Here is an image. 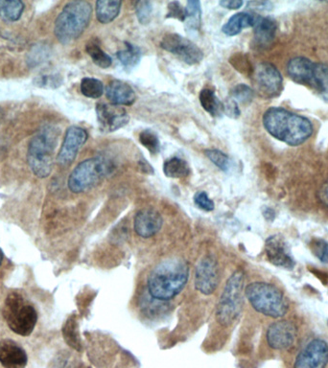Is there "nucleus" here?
I'll use <instances>...</instances> for the list:
<instances>
[{
  "label": "nucleus",
  "mask_w": 328,
  "mask_h": 368,
  "mask_svg": "<svg viewBox=\"0 0 328 368\" xmlns=\"http://www.w3.org/2000/svg\"><path fill=\"white\" fill-rule=\"evenodd\" d=\"M256 18L258 16L249 13L235 14L223 26V33L229 36L238 35L244 29L254 28Z\"/></svg>",
  "instance_id": "4be33fe9"
},
{
  "label": "nucleus",
  "mask_w": 328,
  "mask_h": 368,
  "mask_svg": "<svg viewBox=\"0 0 328 368\" xmlns=\"http://www.w3.org/2000/svg\"><path fill=\"white\" fill-rule=\"evenodd\" d=\"M310 247L316 257L322 262L328 263V243L322 239H313Z\"/></svg>",
  "instance_id": "c9c22d12"
},
{
  "label": "nucleus",
  "mask_w": 328,
  "mask_h": 368,
  "mask_svg": "<svg viewBox=\"0 0 328 368\" xmlns=\"http://www.w3.org/2000/svg\"><path fill=\"white\" fill-rule=\"evenodd\" d=\"M263 126L276 140L293 147L306 142L314 131L309 119L280 107L267 109Z\"/></svg>",
  "instance_id": "f257e3e1"
},
{
  "label": "nucleus",
  "mask_w": 328,
  "mask_h": 368,
  "mask_svg": "<svg viewBox=\"0 0 328 368\" xmlns=\"http://www.w3.org/2000/svg\"><path fill=\"white\" fill-rule=\"evenodd\" d=\"M253 82L256 91L265 98L278 96L283 90V77L280 70L268 62L258 63L254 69Z\"/></svg>",
  "instance_id": "9d476101"
},
{
  "label": "nucleus",
  "mask_w": 328,
  "mask_h": 368,
  "mask_svg": "<svg viewBox=\"0 0 328 368\" xmlns=\"http://www.w3.org/2000/svg\"><path fill=\"white\" fill-rule=\"evenodd\" d=\"M10 270H11V263L0 248V281L6 277Z\"/></svg>",
  "instance_id": "ea45409f"
},
{
  "label": "nucleus",
  "mask_w": 328,
  "mask_h": 368,
  "mask_svg": "<svg viewBox=\"0 0 328 368\" xmlns=\"http://www.w3.org/2000/svg\"><path fill=\"white\" fill-rule=\"evenodd\" d=\"M3 316L8 327L17 335L28 337L38 323L35 307L19 292H11L5 299Z\"/></svg>",
  "instance_id": "0eeeda50"
},
{
  "label": "nucleus",
  "mask_w": 328,
  "mask_h": 368,
  "mask_svg": "<svg viewBox=\"0 0 328 368\" xmlns=\"http://www.w3.org/2000/svg\"><path fill=\"white\" fill-rule=\"evenodd\" d=\"M265 252L267 258L271 264L283 269L292 270L296 262L288 243L280 235L271 236L266 240Z\"/></svg>",
  "instance_id": "f3484780"
},
{
  "label": "nucleus",
  "mask_w": 328,
  "mask_h": 368,
  "mask_svg": "<svg viewBox=\"0 0 328 368\" xmlns=\"http://www.w3.org/2000/svg\"><path fill=\"white\" fill-rule=\"evenodd\" d=\"M248 7L252 10H260V11H267V10L271 9V4L270 2L253 1L249 2Z\"/></svg>",
  "instance_id": "79ce46f5"
},
{
  "label": "nucleus",
  "mask_w": 328,
  "mask_h": 368,
  "mask_svg": "<svg viewBox=\"0 0 328 368\" xmlns=\"http://www.w3.org/2000/svg\"><path fill=\"white\" fill-rule=\"evenodd\" d=\"M245 296L254 310L270 318H283L289 310V301L283 292L266 282L249 284L245 289Z\"/></svg>",
  "instance_id": "39448f33"
},
{
  "label": "nucleus",
  "mask_w": 328,
  "mask_h": 368,
  "mask_svg": "<svg viewBox=\"0 0 328 368\" xmlns=\"http://www.w3.org/2000/svg\"><path fill=\"white\" fill-rule=\"evenodd\" d=\"M185 28L188 32H199L202 25V9L198 0H189L185 8Z\"/></svg>",
  "instance_id": "a878e982"
},
{
  "label": "nucleus",
  "mask_w": 328,
  "mask_h": 368,
  "mask_svg": "<svg viewBox=\"0 0 328 368\" xmlns=\"http://www.w3.org/2000/svg\"><path fill=\"white\" fill-rule=\"evenodd\" d=\"M92 7L88 1L68 2L55 21L54 34L63 45L78 40L89 26Z\"/></svg>",
  "instance_id": "7ed1b4c3"
},
{
  "label": "nucleus",
  "mask_w": 328,
  "mask_h": 368,
  "mask_svg": "<svg viewBox=\"0 0 328 368\" xmlns=\"http://www.w3.org/2000/svg\"><path fill=\"white\" fill-rule=\"evenodd\" d=\"M245 275L236 270L227 280L220 301L217 304L216 319L220 325L227 327L238 318L243 306Z\"/></svg>",
  "instance_id": "1a4fd4ad"
},
{
  "label": "nucleus",
  "mask_w": 328,
  "mask_h": 368,
  "mask_svg": "<svg viewBox=\"0 0 328 368\" xmlns=\"http://www.w3.org/2000/svg\"><path fill=\"white\" fill-rule=\"evenodd\" d=\"M87 131L77 126H71L68 129L63 138L62 147L57 155V162L61 166H70L74 162L80 149L87 142Z\"/></svg>",
  "instance_id": "ddd939ff"
},
{
  "label": "nucleus",
  "mask_w": 328,
  "mask_h": 368,
  "mask_svg": "<svg viewBox=\"0 0 328 368\" xmlns=\"http://www.w3.org/2000/svg\"><path fill=\"white\" fill-rule=\"evenodd\" d=\"M85 51L92 58V62L101 68H109L112 65L111 56L103 51L96 41H92L85 45Z\"/></svg>",
  "instance_id": "c85d7f7f"
},
{
  "label": "nucleus",
  "mask_w": 328,
  "mask_h": 368,
  "mask_svg": "<svg viewBox=\"0 0 328 368\" xmlns=\"http://www.w3.org/2000/svg\"><path fill=\"white\" fill-rule=\"evenodd\" d=\"M297 327L288 321H278L271 324L267 331V341L271 348L276 350L287 349L295 343Z\"/></svg>",
  "instance_id": "dca6fc26"
},
{
  "label": "nucleus",
  "mask_w": 328,
  "mask_h": 368,
  "mask_svg": "<svg viewBox=\"0 0 328 368\" xmlns=\"http://www.w3.org/2000/svg\"><path fill=\"white\" fill-rule=\"evenodd\" d=\"M163 50L177 56L187 65H197L204 58V53L193 41L178 34H167L161 40Z\"/></svg>",
  "instance_id": "9b49d317"
},
{
  "label": "nucleus",
  "mask_w": 328,
  "mask_h": 368,
  "mask_svg": "<svg viewBox=\"0 0 328 368\" xmlns=\"http://www.w3.org/2000/svg\"><path fill=\"white\" fill-rule=\"evenodd\" d=\"M231 98L234 99L237 104H249L253 101L254 91L249 85L240 84L235 85L232 89Z\"/></svg>",
  "instance_id": "473e14b6"
},
{
  "label": "nucleus",
  "mask_w": 328,
  "mask_h": 368,
  "mask_svg": "<svg viewBox=\"0 0 328 368\" xmlns=\"http://www.w3.org/2000/svg\"><path fill=\"white\" fill-rule=\"evenodd\" d=\"M122 2L120 0H99L96 2V17L101 23L107 24L119 17Z\"/></svg>",
  "instance_id": "5701e85b"
},
{
  "label": "nucleus",
  "mask_w": 328,
  "mask_h": 368,
  "mask_svg": "<svg viewBox=\"0 0 328 368\" xmlns=\"http://www.w3.org/2000/svg\"><path fill=\"white\" fill-rule=\"evenodd\" d=\"M107 98L116 106H132L136 102V92L126 83L114 80L107 85Z\"/></svg>",
  "instance_id": "aec40b11"
},
{
  "label": "nucleus",
  "mask_w": 328,
  "mask_h": 368,
  "mask_svg": "<svg viewBox=\"0 0 328 368\" xmlns=\"http://www.w3.org/2000/svg\"><path fill=\"white\" fill-rule=\"evenodd\" d=\"M24 3L19 0H3L0 1V19L6 23L18 21L23 16Z\"/></svg>",
  "instance_id": "393cba45"
},
{
  "label": "nucleus",
  "mask_w": 328,
  "mask_h": 368,
  "mask_svg": "<svg viewBox=\"0 0 328 368\" xmlns=\"http://www.w3.org/2000/svg\"><path fill=\"white\" fill-rule=\"evenodd\" d=\"M328 364V345L322 340H313L298 355L295 368H325Z\"/></svg>",
  "instance_id": "2eb2a0df"
},
{
  "label": "nucleus",
  "mask_w": 328,
  "mask_h": 368,
  "mask_svg": "<svg viewBox=\"0 0 328 368\" xmlns=\"http://www.w3.org/2000/svg\"><path fill=\"white\" fill-rule=\"evenodd\" d=\"M139 142L142 144L152 153L158 155L161 151V142L158 136L151 130L142 131L139 135Z\"/></svg>",
  "instance_id": "2f4dec72"
},
{
  "label": "nucleus",
  "mask_w": 328,
  "mask_h": 368,
  "mask_svg": "<svg viewBox=\"0 0 328 368\" xmlns=\"http://www.w3.org/2000/svg\"><path fill=\"white\" fill-rule=\"evenodd\" d=\"M200 102L205 111L213 117H221L224 113V104L212 89H205L201 91Z\"/></svg>",
  "instance_id": "b1692460"
},
{
  "label": "nucleus",
  "mask_w": 328,
  "mask_h": 368,
  "mask_svg": "<svg viewBox=\"0 0 328 368\" xmlns=\"http://www.w3.org/2000/svg\"><path fill=\"white\" fill-rule=\"evenodd\" d=\"M188 277L189 267L183 258L171 257L161 261L147 279L149 294L158 301H170L183 291Z\"/></svg>",
  "instance_id": "f03ea898"
},
{
  "label": "nucleus",
  "mask_w": 328,
  "mask_h": 368,
  "mask_svg": "<svg viewBox=\"0 0 328 368\" xmlns=\"http://www.w3.org/2000/svg\"><path fill=\"white\" fill-rule=\"evenodd\" d=\"M289 77L298 84L315 90L320 98L328 102V65L315 63L305 57L291 58L287 63Z\"/></svg>",
  "instance_id": "423d86ee"
},
{
  "label": "nucleus",
  "mask_w": 328,
  "mask_h": 368,
  "mask_svg": "<svg viewBox=\"0 0 328 368\" xmlns=\"http://www.w3.org/2000/svg\"><path fill=\"white\" fill-rule=\"evenodd\" d=\"M224 113L231 118H238L241 114L238 104L232 98L227 99L226 104L224 105Z\"/></svg>",
  "instance_id": "58836bf2"
},
{
  "label": "nucleus",
  "mask_w": 328,
  "mask_h": 368,
  "mask_svg": "<svg viewBox=\"0 0 328 368\" xmlns=\"http://www.w3.org/2000/svg\"><path fill=\"white\" fill-rule=\"evenodd\" d=\"M126 50L117 52V58L126 69H133L141 60V50L138 46L126 43Z\"/></svg>",
  "instance_id": "bb28decb"
},
{
  "label": "nucleus",
  "mask_w": 328,
  "mask_h": 368,
  "mask_svg": "<svg viewBox=\"0 0 328 368\" xmlns=\"http://www.w3.org/2000/svg\"><path fill=\"white\" fill-rule=\"evenodd\" d=\"M81 92L88 98L98 99L104 94V85L95 78L85 77L81 82Z\"/></svg>",
  "instance_id": "c756f323"
},
{
  "label": "nucleus",
  "mask_w": 328,
  "mask_h": 368,
  "mask_svg": "<svg viewBox=\"0 0 328 368\" xmlns=\"http://www.w3.org/2000/svg\"><path fill=\"white\" fill-rule=\"evenodd\" d=\"M219 284V267L212 256H205L198 263L195 270L194 285L201 294L209 296L216 291Z\"/></svg>",
  "instance_id": "f8f14e48"
},
{
  "label": "nucleus",
  "mask_w": 328,
  "mask_h": 368,
  "mask_svg": "<svg viewBox=\"0 0 328 368\" xmlns=\"http://www.w3.org/2000/svg\"><path fill=\"white\" fill-rule=\"evenodd\" d=\"M153 13V5L147 0H141L136 3V14L141 24H147L150 21Z\"/></svg>",
  "instance_id": "f704fd0d"
},
{
  "label": "nucleus",
  "mask_w": 328,
  "mask_h": 368,
  "mask_svg": "<svg viewBox=\"0 0 328 368\" xmlns=\"http://www.w3.org/2000/svg\"><path fill=\"white\" fill-rule=\"evenodd\" d=\"M63 337H65V340L71 347L77 351L82 349L77 321H76L75 316H71L68 319L67 324H65V327H63Z\"/></svg>",
  "instance_id": "7c9ffc66"
},
{
  "label": "nucleus",
  "mask_w": 328,
  "mask_h": 368,
  "mask_svg": "<svg viewBox=\"0 0 328 368\" xmlns=\"http://www.w3.org/2000/svg\"><path fill=\"white\" fill-rule=\"evenodd\" d=\"M254 39L256 45L259 47L270 45L275 39L276 23L271 18L258 16L254 26Z\"/></svg>",
  "instance_id": "412c9836"
},
{
  "label": "nucleus",
  "mask_w": 328,
  "mask_h": 368,
  "mask_svg": "<svg viewBox=\"0 0 328 368\" xmlns=\"http://www.w3.org/2000/svg\"><path fill=\"white\" fill-rule=\"evenodd\" d=\"M114 170L112 162L107 158L96 157L79 163L71 172L68 185L75 194L84 193L99 184Z\"/></svg>",
  "instance_id": "6e6552de"
},
{
  "label": "nucleus",
  "mask_w": 328,
  "mask_h": 368,
  "mask_svg": "<svg viewBox=\"0 0 328 368\" xmlns=\"http://www.w3.org/2000/svg\"><path fill=\"white\" fill-rule=\"evenodd\" d=\"M163 173L166 177L180 179L189 174V166L182 158H172L164 162Z\"/></svg>",
  "instance_id": "cd10ccee"
},
{
  "label": "nucleus",
  "mask_w": 328,
  "mask_h": 368,
  "mask_svg": "<svg viewBox=\"0 0 328 368\" xmlns=\"http://www.w3.org/2000/svg\"><path fill=\"white\" fill-rule=\"evenodd\" d=\"M168 12L166 14V19H176L185 23V8L178 1H172L168 4Z\"/></svg>",
  "instance_id": "e433bc0d"
},
{
  "label": "nucleus",
  "mask_w": 328,
  "mask_h": 368,
  "mask_svg": "<svg viewBox=\"0 0 328 368\" xmlns=\"http://www.w3.org/2000/svg\"><path fill=\"white\" fill-rule=\"evenodd\" d=\"M205 155L220 170L224 171V172L229 170L231 160H229L226 153L221 152L220 150H216V149H210V150L205 151Z\"/></svg>",
  "instance_id": "72a5a7b5"
},
{
  "label": "nucleus",
  "mask_w": 328,
  "mask_h": 368,
  "mask_svg": "<svg viewBox=\"0 0 328 368\" xmlns=\"http://www.w3.org/2000/svg\"><path fill=\"white\" fill-rule=\"evenodd\" d=\"M163 225V219L154 209H141L134 217V228L139 237L148 239L160 232Z\"/></svg>",
  "instance_id": "a211bd4d"
},
{
  "label": "nucleus",
  "mask_w": 328,
  "mask_h": 368,
  "mask_svg": "<svg viewBox=\"0 0 328 368\" xmlns=\"http://www.w3.org/2000/svg\"><path fill=\"white\" fill-rule=\"evenodd\" d=\"M319 199L322 204L328 206V180L322 185V188L320 189Z\"/></svg>",
  "instance_id": "37998d69"
},
{
  "label": "nucleus",
  "mask_w": 328,
  "mask_h": 368,
  "mask_svg": "<svg viewBox=\"0 0 328 368\" xmlns=\"http://www.w3.org/2000/svg\"><path fill=\"white\" fill-rule=\"evenodd\" d=\"M96 116L99 128L103 133L119 131L129 123L130 117L126 109L112 104L98 103Z\"/></svg>",
  "instance_id": "4468645a"
},
{
  "label": "nucleus",
  "mask_w": 328,
  "mask_h": 368,
  "mask_svg": "<svg viewBox=\"0 0 328 368\" xmlns=\"http://www.w3.org/2000/svg\"><path fill=\"white\" fill-rule=\"evenodd\" d=\"M27 354L23 348L11 340L0 341V364L4 368H24Z\"/></svg>",
  "instance_id": "6ab92c4d"
},
{
  "label": "nucleus",
  "mask_w": 328,
  "mask_h": 368,
  "mask_svg": "<svg viewBox=\"0 0 328 368\" xmlns=\"http://www.w3.org/2000/svg\"><path fill=\"white\" fill-rule=\"evenodd\" d=\"M194 202L200 209L207 212L212 211L215 207L214 202L207 196L205 191L197 192L195 194Z\"/></svg>",
  "instance_id": "4c0bfd02"
},
{
  "label": "nucleus",
  "mask_w": 328,
  "mask_h": 368,
  "mask_svg": "<svg viewBox=\"0 0 328 368\" xmlns=\"http://www.w3.org/2000/svg\"><path fill=\"white\" fill-rule=\"evenodd\" d=\"M58 129L46 125L29 142L27 162L33 174L40 179H45L51 174L53 153L58 144Z\"/></svg>",
  "instance_id": "20e7f679"
},
{
  "label": "nucleus",
  "mask_w": 328,
  "mask_h": 368,
  "mask_svg": "<svg viewBox=\"0 0 328 368\" xmlns=\"http://www.w3.org/2000/svg\"><path fill=\"white\" fill-rule=\"evenodd\" d=\"M244 2L240 0H222L220 1V5L224 8L229 10H237L243 6Z\"/></svg>",
  "instance_id": "a19ab883"
},
{
  "label": "nucleus",
  "mask_w": 328,
  "mask_h": 368,
  "mask_svg": "<svg viewBox=\"0 0 328 368\" xmlns=\"http://www.w3.org/2000/svg\"><path fill=\"white\" fill-rule=\"evenodd\" d=\"M4 111L3 109L0 108V124H1L2 120H3Z\"/></svg>",
  "instance_id": "c03bdc74"
}]
</instances>
